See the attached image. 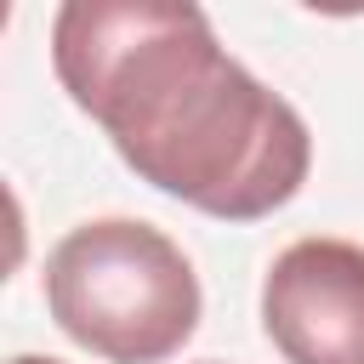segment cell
I'll return each mask as SVG.
<instances>
[{"label":"cell","instance_id":"6da1fadb","mask_svg":"<svg viewBox=\"0 0 364 364\" xmlns=\"http://www.w3.org/2000/svg\"><path fill=\"white\" fill-rule=\"evenodd\" d=\"M51 68L148 188L216 222L273 216L313 171L307 119L188 0H68L51 17Z\"/></svg>","mask_w":364,"mask_h":364},{"label":"cell","instance_id":"3957f363","mask_svg":"<svg viewBox=\"0 0 364 364\" xmlns=\"http://www.w3.org/2000/svg\"><path fill=\"white\" fill-rule=\"evenodd\" d=\"M262 330L284 364H364V245H284L262 279Z\"/></svg>","mask_w":364,"mask_h":364},{"label":"cell","instance_id":"277c9868","mask_svg":"<svg viewBox=\"0 0 364 364\" xmlns=\"http://www.w3.org/2000/svg\"><path fill=\"white\" fill-rule=\"evenodd\" d=\"M11 364H63V358H40V353H23V358H11Z\"/></svg>","mask_w":364,"mask_h":364},{"label":"cell","instance_id":"7a4b0ae2","mask_svg":"<svg viewBox=\"0 0 364 364\" xmlns=\"http://www.w3.org/2000/svg\"><path fill=\"white\" fill-rule=\"evenodd\" d=\"M46 307L68 341L108 364H165L199 330V279L154 222L97 216L46 256Z\"/></svg>","mask_w":364,"mask_h":364}]
</instances>
